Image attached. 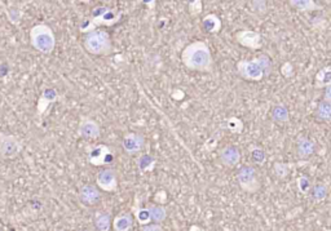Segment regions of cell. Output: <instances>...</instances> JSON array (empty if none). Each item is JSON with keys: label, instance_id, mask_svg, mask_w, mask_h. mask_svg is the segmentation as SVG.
Wrapping results in <instances>:
<instances>
[{"label": "cell", "instance_id": "cell-1", "mask_svg": "<svg viewBox=\"0 0 331 231\" xmlns=\"http://www.w3.org/2000/svg\"><path fill=\"white\" fill-rule=\"evenodd\" d=\"M181 61L185 67L193 71L211 72L214 67V60L207 43L197 40L188 44L181 53Z\"/></svg>", "mask_w": 331, "mask_h": 231}, {"label": "cell", "instance_id": "cell-2", "mask_svg": "<svg viewBox=\"0 0 331 231\" xmlns=\"http://www.w3.org/2000/svg\"><path fill=\"white\" fill-rule=\"evenodd\" d=\"M30 40L34 48L43 54H49L56 47V38L48 25H35L30 30Z\"/></svg>", "mask_w": 331, "mask_h": 231}, {"label": "cell", "instance_id": "cell-3", "mask_svg": "<svg viewBox=\"0 0 331 231\" xmlns=\"http://www.w3.org/2000/svg\"><path fill=\"white\" fill-rule=\"evenodd\" d=\"M83 45L87 49L88 53L101 56V54H108L112 51V40L110 35L104 30H95L88 33L85 36Z\"/></svg>", "mask_w": 331, "mask_h": 231}, {"label": "cell", "instance_id": "cell-4", "mask_svg": "<svg viewBox=\"0 0 331 231\" xmlns=\"http://www.w3.org/2000/svg\"><path fill=\"white\" fill-rule=\"evenodd\" d=\"M237 69V74L241 76L242 79L249 81H262L265 79V72L263 70L262 65L258 61V58H253V60H241L238 61L235 65Z\"/></svg>", "mask_w": 331, "mask_h": 231}, {"label": "cell", "instance_id": "cell-5", "mask_svg": "<svg viewBox=\"0 0 331 231\" xmlns=\"http://www.w3.org/2000/svg\"><path fill=\"white\" fill-rule=\"evenodd\" d=\"M237 182L239 187L249 194H256L262 187L258 177V171L253 165H243L238 169Z\"/></svg>", "mask_w": 331, "mask_h": 231}, {"label": "cell", "instance_id": "cell-6", "mask_svg": "<svg viewBox=\"0 0 331 231\" xmlns=\"http://www.w3.org/2000/svg\"><path fill=\"white\" fill-rule=\"evenodd\" d=\"M235 42L239 45H242V47H244V48L256 51V49H259L262 47L263 38L256 31L243 29V30H239L238 33H235Z\"/></svg>", "mask_w": 331, "mask_h": 231}, {"label": "cell", "instance_id": "cell-7", "mask_svg": "<svg viewBox=\"0 0 331 231\" xmlns=\"http://www.w3.org/2000/svg\"><path fill=\"white\" fill-rule=\"evenodd\" d=\"M22 145L17 137L12 135H0V155L3 158H15L20 154Z\"/></svg>", "mask_w": 331, "mask_h": 231}, {"label": "cell", "instance_id": "cell-8", "mask_svg": "<svg viewBox=\"0 0 331 231\" xmlns=\"http://www.w3.org/2000/svg\"><path fill=\"white\" fill-rule=\"evenodd\" d=\"M123 149L128 155H136V154L141 153L145 147V138L144 136L140 135V133L130 132L127 133L123 137Z\"/></svg>", "mask_w": 331, "mask_h": 231}, {"label": "cell", "instance_id": "cell-9", "mask_svg": "<svg viewBox=\"0 0 331 231\" xmlns=\"http://www.w3.org/2000/svg\"><path fill=\"white\" fill-rule=\"evenodd\" d=\"M88 160L92 165H106L113 160V153L105 145H97L90 150Z\"/></svg>", "mask_w": 331, "mask_h": 231}, {"label": "cell", "instance_id": "cell-10", "mask_svg": "<svg viewBox=\"0 0 331 231\" xmlns=\"http://www.w3.org/2000/svg\"><path fill=\"white\" fill-rule=\"evenodd\" d=\"M316 141H314L313 138L307 137V136H301L295 142V154L298 156V159H308V158H310L316 153Z\"/></svg>", "mask_w": 331, "mask_h": 231}, {"label": "cell", "instance_id": "cell-11", "mask_svg": "<svg viewBox=\"0 0 331 231\" xmlns=\"http://www.w3.org/2000/svg\"><path fill=\"white\" fill-rule=\"evenodd\" d=\"M219 159L224 167L233 168L241 162V150L235 145H228V146L221 149L219 154Z\"/></svg>", "mask_w": 331, "mask_h": 231}, {"label": "cell", "instance_id": "cell-12", "mask_svg": "<svg viewBox=\"0 0 331 231\" xmlns=\"http://www.w3.org/2000/svg\"><path fill=\"white\" fill-rule=\"evenodd\" d=\"M97 186L104 191H114L117 189V173L113 169H104L97 176Z\"/></svg>", "mask_w": 331, "mask_h": 231}, {"label": "cell", "instance_id": "cell-13", "mask_svg": "<svg viewBox=\"0 0 331 231\" xmlns=\"http://www.w3.org/2000/svg\"><path fill=\"white\" fill-rule=\"evenodd\" d=\"M78 132L86 140H95L100 136V127L95 120L86 118L79 124Z\"/></svg>", "mask_w": 331, "mask_h": 231}, {"label": "cell", "instance_id": "cell-14", "mask_svg": "<svg viewBox=\"0 0 331 231\" xmlns=\"http://www.w3.org/2000/svg\"><path fill=\"white\" fill-rule=\"evenodd\" d=\"M79 199L85 204L95 205L101 199L99 187L95 186V185H85V186H81L80 190H79Z\"/></svg>", "mask_w": 331, "mask_h": 231}, {"label": "cell", "instance_id": "cell-15", "mask_svg": "<svg viewBox=\"0 0 331 231\" xmlns=\"http://www.w3.org/2000/svg\"><path fill=\"white\" fill-rule=\"evenodd\" d=\"M271 119L278 126H286L290 122V110L286 105L277 103L271 110Z\"/></svg>", "mask_w": 331, "mask_h": 231}, {"label": "cell", "instance_id": "cell-16", "mask_svg": "<svg viewBox=\"0 0 331 231\" xmlns=\"http://www.w3.org/2000/svg\"><path fill=\"white\" fill-rule=\"evenodd\" d=\"M314 118L319 123H330L331 122V103L327 101H319L314 108Z\"/></svg>", "mask_w": 331, "mask_h": 231}, {"label": "cell", "instance_id": "cell-17", "mask_svg": "<svg viewBox=\"0 0 331 231\" xmlns=\"http://www.w3.org/2000/svg\"><path fill=\"white\" fill-rule=\"evenodd\" d=\"M289 4L299 12H314L322 9V7L314 2V0H289Z\"/></svg>", "mask_w": 331, "mask_h": 231}, {"label": "cell", "instance_id": "cell-18", "mask_svg": "<svg viewBox=\"0 0 331 231\" xmlns=\"http://www.w3.org/2000/svg\"><path fill=\"white\" fill-rule=\"evenodd\" d=\"M331 84V66H325L319 70L314 76V87L325 89L327 85Z\"/></svg>", "mask_w": 331, "mask_h": 231}, {"label": "cell", "instance_id": "cell-19", "mask_svg": "<svg viewBox=\"0 0 331 231\" xmlns=\"http://www.w3.org/2000/svg\"><path fill=\"white\" fill-rule=\"evenodd\" d=\"M310 196L314 201L319 203V201H323L328 196V187L326 183L318 182L316 185H312V189L309 191Z\"/></svg>", "mask_w": 331, "mask_h": 231}, {"label": "cell", "instance_id": "cell-20", "mask_svg": "<svg viewBox=\"0 0 331 231\" xmlns=\"http://www.w3.org/2000/svg\"><path fill=\"white\" fill-rule=\"evenodd\" d=\"M205 30L210 34H216L219 33L220 29H221V21L216 15H208L203 18V22H202Z\"/></svg>", "mask_w": 331, "mask_h": 231}, {"label": "cell", "instance_id": "cell-21", "mask_svg": "<svg viewBox=\"0 0 331 231\" xmlns=\"http://www.w3.org/2000/svg\"><path fill=\"white\" fill-rule=\"evenodd\" d=\"M133 225V218L131 214L123 213L121 216H118L114 219V223H113V227L115 231H128Z\"/></svg>", "mask_w": 331, "mask_h": 231}, {"label": "cell", "instance_id": "cell-22", "mask_svg": "<svg viewBox=\"0 0 331 231\" xmlns=\"http://www.w3.org/2000/svg\"><path fill=\"white\" fill-rule=\"evenodd\" d=\"M112 225V218H110V214L106 213V212H100L95 217V226H96L97 230L100 231H108Z\"/></svg>", "mask_w": 331, "mask_h": 231}, {"label": "cell", "instance_id": "cell-23", "mask_svg": "<svg viewBox=\"0 0 331 231\" xmlns=\"http://www.w3.org/2000/svg\"><path fill=\"white\" fill-rule=\"evenodd\" d=\"M225 127L229 132L235 133V135H239V133L243 132L244 124L242 122V119L237 117H230L225 120Z\"/></svg>", "mask_w": 331, "mask_h": 231}, {"label": "cell", "instance_id": "cell-24", "mask_svg": "<svg viewBox=\"0 0 331 231\" xmlns=\"http://www.w3.org/2000/svg\"><path fill=\"white\" fill-rule=\"evenodd\" d=\"M149 212H150V217H151V221H154L155 223H159V222H163L166 219V216H167V212H166L164 207H162V205H150V207L148 208Z\"/></svg>", "mask_w": 331, "mask_h": 231}, {"label": "cell", "instance_id": "cell-25", "mask_svg": "<svg viewBox=\"0 0 331 231\" xmlns=\"http://www.w3.org/2000/svg\"><path fill=\"white\" fill-rule=\"evenodd\" d=\"M250 155L251 159H253V162L255 163V164L263 165L265 163V160H267V154H265L264 149H262L260 146H256V145H253V146L250 147Z\"/></svg>", "mask_w": 331, "mask_h": 231}, {"label": "cell", "instance_id": "cell-26", "mask_svg": "<svg viewBox=\"0 0 331 231\" xmlns=\"http://www.w3.org/2000/svg\"><path fill=\"white\" fill-rule=\"evenodd\" d=\"M256 58H258V61L260 62V65H262L263 70H264L265 72V76L268 78V76L272 74V70H273V62H272V58L269 57V56H267V54H259Z\"/></svg>", "mask_w": 331, "mask_h": 231}, {"label": "cell", "instance_id": "cell-27", "mask_svg": "<svg viewBox=\"0 0 331 231\" xmlns=\"http://www.w3.org/2000/svg\"><path fill=\"white\" fill-rule=\"evenodd\" d=\"M296 185H298V190L301 192V194H309L313 183L310 182V180L307 177V176H300V177L296 180Z\"/></svg>", "mask_w": 331, "mask_h": 231}, {"label": "cell", "instance_id": "cell-28", "mask_svg": "<svg viewBox=\"0 0 331 231\" xmlns=\"http://www.w3.org/2000/svg\"><path fill=\"white\" fill-rule=\"evenodd\" d=\"M273 172L277 178H285L287 177L290 168L286 163H276V164L273 165Z\"/></svg>", "mask_w": 331, "mask_h": 231}, {"label": "cell", "instance_id": "cell-29", "mask_svg": "<svg viewBox=\"0 0 331 231\" xmlns=\"http://www.w3.org/2000/svg\"><path fill=\"white\" fill-rule=\"evenodd\" d=\"M136 218H137V221H139L141 225H146V223L150 222L151 217H150V212H149L148 208L140 209L139 212H137V214H136Z\"/></svg>", "mask_w": 331, "mask_h": 231}, {"label": "cell", "instance_id": "cell-30", "mask_svg": "<svg viewBox=\"0 0 331 231\" xmlns=\"http://www.w3.org/2000/svg\"><path fill=\"white\" fill-rule=\"evenodd\" d=\"M281 72H282L283 76L290 78V76L294 75V66H292L290 62H285L283 63L282 69H281Z\"/></svg>", "mask_w": 331, "mask_h": 231}, {"label": "cell", "instance_id": "cell-31", "mask_svg": "<svg viewBox=\"0 0 331 231\" xmlns=\"http://www.w3.org/2000/svg\"><path fill=\"white\" fill-rule=\"evenodd\" d=\"M142 231H159L162 230V227H160V225H149V223H146V225H144L141 227Z\"/></svg>", "mask_w": 331, "mask_h": 231}, {"label": "cell", "instance_id": "cell-32", "mask_svg": "<svg viewBox=\"0 0 331 231\" xmlns=\"http://www.w3.org/2000/svg\"><path fill=\"white\" fill-rule=\"evenodd\" d=\"M323 99L331 103V84L325 88V92H323Z\"/></svg>", "mask_w": 331, "mask_h": 231}, {"label": "cell", "instance_id": "cell-33", "mask_svg": "<svg viewBox=\"0 0 331 231\" xmlns=\"http://www.w3.org/2000/svg\"><path fill=\"white\" fill-rule=\"evenodd\" d=\"M79 2H81V3H88L90 0H79Z\"/></svg>", "mask_w": 331, "mask_h": 231}]
</instances>
